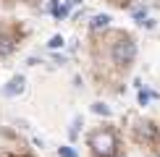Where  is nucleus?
<instances>
[{
  "mask_svg": "<svg viewBox=\"0 0 160 157\" xmlns=\"http://www.w3.org/2000/svg\"><path fill=\"white\" fill-rule=\"evenodd\" d=\"M61 157H76V152L71 147H61Z\"/></svg>",
  "mask_w": 160,
  "mask_h": 157,
  "instance_id": "nucleus-10",
  "label": "nucleus"
},
{
  "mask_svg": "<svg viewBox=\"0 0 160 157\" xmlns=\"http://www.w3.org/2000/svg\"><path fill=\"white\" fill-rule=\"evenodd\" d=\"M24 87H26V78H24V76H13L11 81H8V87L3 89V94H5V97H18V94L24 92Z\"/></svg>",
  "mask_w": 160,
  "mask_h": 157,
  "instance_id": "nucleus-3",
  "label": "nucleus"
},
{
  "mask_svg": "<svg viewBox=\"0 0 160 157\" xmlns=\"http://www.w3.org/2000/svg\"><path fill=\"white\" fill-rule=\"evenodd\" d=\"M150 102V92H139V105H147Z\"/></svg>",
  "mask_w": 160,
  "mask_h": 157,
  "instance_id": "nucleus-11",
  "label": "nucleus"
},
{
  "mask_svg": "<svg viewBox=\"0 0 160 157\" xmlns=\"http://www.w3.org/2000/svg\"><path fill=\"white\" fill-rule=\"evenodd\" d=\"M92 149H95L97 155L102 157H110L113 152H116V136H113V131H97V134H92Z\"/></svg>",
  "mask_w": 160,
  "mask_h": 157,
  "instance_id": "nucleus-2",
  "label": "nucleus"
},
{
  "mask_svg": "<svg viewBox=\"0 0 160 157\" xmlns=\"http://www.w3.org/2000/svg\"><path fill=\"white\" fill-rule=\"evenodd\" d=\"M110 21H113V18L108 16V13H97V16H92L89 26H92L95 31H100V29H108V26H110Z\"/></svg>",
  "mask_w": 160,
  "mask_h": 157,
  "instance_id": "nucleus-4",
  "label": "nucleus"
},
{
  "mask_svg": "<svg viewBox=\"0 0 160 157\" xmlns=\"http://www.w3.org/2000/svg\"><path fill=\"white\" fill-rule=\"evenodd\" d=\"M50 11H52V16H55V18H66V13H68V5H58V3H52V5H50Z\"/></svg>",
  "mask_w": 160,
  "mask_h": 157,
  "instance_id": "nucleus-6",
  "label": "nucleus"
},
{
  "mask_svg": "<svg viewBox=\"0 0 160 157\" xmlns=\"http://www.w3.org/2000/svg\"><path fill=\"white\" fill-rule=\"evenodd\" d=\"M134 21H137V24H147V8H139V11L134 13Z\"/></svg>",
  "mask_w": 160,
  "mask_h": 157,
  "instance_id": "nucleus-9",
  "label": "nucleus"
},
{
  "mask_svg": "<svg viewBox=\"0 0 160 157\" xmlns=\"http://www.w3.org/2000/svg\"><path fill=\"white\" fill-rule=\"evenodd\" d=\"M92 110H95L97 115H110V107H108V105H102V102H95V105H92Z\"/></svg>",
  "mask_w": 160,
  "mask_h": 157,
  "instance_id": "nucleus-7",
  "label": "nucleus"
},
{
  "mask_svg": "<svg viewBox=\"0 0 160 157\" xmlns=\"http://www.w3.org/2000/svg\"><path fill=\"white\" fill-rule=\"evenodd\" d=\"M11 50H13V45H11V37L0 34V55H8Z\"/></svg>",
  "mask_w": 160,
  "mask_h": 157,
  "instance_id": "nucleus-5",
  "label": "nucleus"
},
{
  "mask_svg": "<svg viewBox=\"0 0 160 157\" xmlns=\"http://www.w3.org/2000/svg\"><path fill=\"white\" fill-rule=\"evenodd\" d=\"M63 42H66V39H63L61 34H55V37L48 42V47H50V50H58V47H63Z\"/></svg>",
  "mask_w": 160,
  "mask_h": 157,
  "instance_id": "nucleus-8",
  "label": "nucleus"
},
{
  "mask_svg": "<svg viewBox=\"0 0 160 157\" xmlns=\"http://www.w3.org/2000/svg\"><path fill=\"white\" fill-rule=\"evenodd\" d=\"M134 58H137V42L131 37H121L113 45V63L129 65V63H134Z\"/></svg>",
  "mask_w": 160,
  "mask_h": 157,
  "instance_id": "nucleus-1",
  "label": "nucleus"
}]
</instances>
